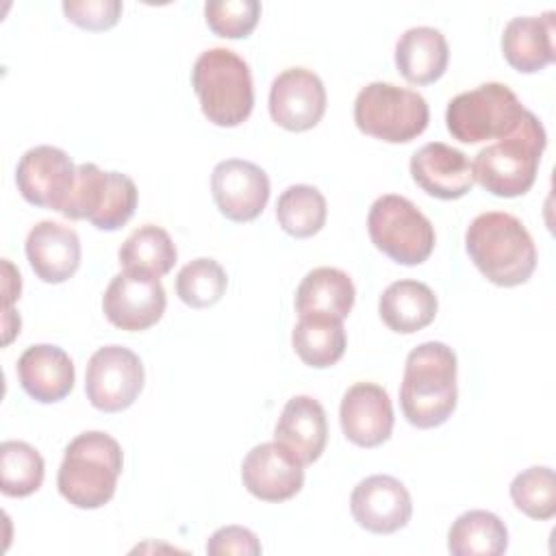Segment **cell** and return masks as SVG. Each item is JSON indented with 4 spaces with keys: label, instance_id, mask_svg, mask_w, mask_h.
<instances>
[{
    "label": "cell",
    "instance_id": "obj_9",
    "mask_svg": "<svg viewBox=\"0 0 556 556\" xmlns=\"http://www.w3.org/2000/svg\"><path fill=\"white\" fill-rule=\"evenodd\" d=\"M137 208V187L119 172H104L96 163L76 167L72 193L61 211L67 219H87L98 230L122 228Z\"/></svg>",
    "mask_w": 556,
    "mask_h": 556
},
{
    "label": "cell",
    "instance_id": "obj_32",
    "mask_svg": "<svg viewBox=\"0 0 556 556\" xmlns=\"http://www.w3.org/2000/svg\"><path fill=\"white\" fill-rule=\"evenodd\" d=\"M510 500L530 519H552L556 515V478L552 467L534 465L517 473L510 482Z\"/></svg>",
    "mask_w": 556,
    "mask_h": 556
},
{
    "label": "cell",
    "instance_id": "obj_35",
    "mask_svg": "<svg viewBox=\"0 0 556 556\" xmlns=\"http://www.w3.org/2000/svg\"><path fill=\"white\" fill-rule=\"evenodd\" d=\"M206 552L211 556H228V554L258 556L263 552V547L252 530L241 528V526H226L211 534V539L206 543Z\"/></svg>",
    "mask_w": 556,
    "mask_h": 556
},
{
    "label": "cell",
    "instance_id": "obj_11",
    "mask_svg": "<svg viewBox=\"0 0 556 556\" xmlns=\"http://www.w3.org/2000/svg\"><path fill=\"white\" fill-rule=\"evenodd\" d=\"M165 289L161 280L148 271L124 269L115 274L104 291L102 311L106 319L128 332L148 330L165 313Z\"/></svg>",
    "mask_w": 556,
    "mask_h": 556
},
{
    "label": "cell",
    "instance_id": "obj_19",
    "mask_svg": "<svg viewBox=\"0 0 556 556\" xmlns=\"http://www.w3.org/2000/svg\"><path fill=\"white\" fill-rule=\"evenodd\" d=\"M26 258L39 280L65 282L80 265V239L70 226L43 219L26 237Z\"/></svg>",
    "mask_w": 556,
    "mask_h": 556
},
{
    "label": "cell",
    "instance_id": "obj_6",
    "mask_svg": "<svg viewBox=\"0 0 556 556\" xmlns=\"http://www.w3.org/2000/svg\"><path fill=\"white\" fill-rule=\"evenodd\" d=\"M430 119L421 93L391 83H369L354 100L356 128L387 143H408L419 137Z\"/></svg>",
    "mask_w": 556,
    "mask_h": 556
},
{
    "label": "cell",
    "instance_id": "obj_12",
    "mask_svg": "<svg viewBox=\"0 0 556 556\" xmlns=\"http://www.w3.org/2000/svg\"><path fill=\"white\" fill-rule=\"evenodd\" d=\"M76 180L70 154L54 146H35L20 156L15 169L17 191L28 204L63 211Z\"/></svg>",
    "mask_w": 556,
    "mask_h": 556
},
{
    "label": "cell",
    "instance_id": "obj_29",
    "mask_svg": "<svg viewBox=\"0 0 556 556\" xmlns=\"http://www.w3.org/2000/svg\"><path fill=\"white\" fill-rule=\"evenodd\" d=\"M326 198L313 185H291L280 193L276 202V217L280 228L295 239L317 235L326 224Z\"/></svg>",
    "mask_w": 556,
    "mask_h": 556
},
{
    "label": "cell",
    "instance_id": "obj_14",
    "mask_svg": "<svg viewBox=\"0 0 556 556\" xmlns=\"http://www.w3.org/2000/svg\"><path fill=\"white\" fill-rule=\"evenodd\" d=\"M211 193L219 213L232 222L256 219L269 200V178L263 167L243 159H226L211 174Z\"/></svg>",
    "mask_w": 556,
    "mask_h": 556
},
{
    "label": "cell",
    "instance_id": "obj_3",
    "mask_svg": "<svg viewBox=\"0 0 556 556\" xmlns=\"http://www.w3.org/2000/svg\"><path fill=\"white\" fill-rule=\"evenodd\" d=\"M122 467V447L111 434L83 432L65 447L56 473L59 493L76 508H100L115 495Z\"/></svg>",
    "mask_w": 556,
    "mask_h": 556
},
{
    "label": "cell",
    "instance_id": "obj_30",
    "mask_svg": "<svg viewBox=\"0 0 556 556\" xmlns=\"http://www.w3.org/2000/svg\"><path fill=\"white\" fill-rule=\"evenodd\" d=\"M46 465L41 454L26 441L0 445V491L7 497H26L43 482Z\"/></svg>",
    "mask_w": 556,
    "mask_h": 556
},
{
    "label": "cell",
    "instance_id": "obj_2",
    "mask_svg": "<svg viewBox=\"0 0 556 556\" xmlns=\"http://www.w3.org/2000/svg\"><path fill=\"white\" fill-rule=\"evenodd\" d=\"M465 248L478 271L497 287L523 285L536 267V248L528 228L504 211L473 217L465 232Z\"/></svg>",
    "mask_w": 556,
    "mask_h": 556
},
{
    "label": "cell",
    "instance_id": "obj_36",
    "mask_svg": "<svg viewBox=\"0 0 556 556\" xmlns=\"http://www.w3.org/2000/svg\"><path fill=\"white\" fill-rule=\"evenodd\" d=\"M4 271H7V280H4V306L11 308V304L15 302V298H20L22 280H20V271H15L9 261H4Z\"/></svg>",
    "mask_w": 556,
    "mask_h": 556
},
{
    "label": "cell",
    "instance_id": "obj_28",
    "mask_svg": "<svg viewBox=\"0 0 556 556\" xmlns=\"http://www.w3.org/2000/svg\"><path fill=\"white\" fill-rule=\"evenodd\" d=\"M117 256L124 269H139L161 278L174 267L178 252L167 230L146 224L126 237Z\"/></svg>",
    "mask_w": 556,
    "mask_h": 556
},
{
    "label": "cell",
    "instance_id": "obj_20",
    "mask_svg": "<svg viewBox=\"0 0 556 556\" xmlns=\"http://www.w3.org/2000/svg\"><path fill=\"white\" fill-rule=\"evenodd\" d=\"M74 363L70 354L50 343L30 345L17 361L22 389L41 404L61 402L74 389Z\"/></svg>",
    "mask_w": 556,
    "mask_h": 556
},
{
    "label": "cell",
    "instance_id": "obj_16",
    "mask_svg": "<svg viewBox=\"0 0 556 556\" xmlns=\"http://www.w3.org/2000/svg\"><path fill=\"white\" fill-rule=\"evenodd\" d=\"M243 486L263 502H285L300 493L304 465L278 441L252 447L241 465Z\"/></svg>",
    "mask_w": 556,
    "mask_h": 556
},
{
    "label": "cell",
    "instance_id": "obj_27",
    "mask_svg": "<svg viewBox=\"0 0 556 556\" xmlns=\"http://www.w3.org/2000/svg\"><path fill=\"white\" fill-rule=\"evenodd\" d=\"M291 343L300 361L315 369L332 367L345 352V330L341 319L306 315L291 332Z\"/></svg>",
    "mask_w": 556,
    "mask_h": 556
},
{
    "label": "cell",
    "instance_id": "obj_4",
    "mask_svg": "<svg viewBox=\"0 0 556 556\" xmlns=\"http://www.w3.org/2000/svg\"><path fill=\"white\" fill-rule=\"evenodd\" d=\"M547 135L532 111H526L519 126L504 139L489 143L476 154L473 178L497 198H519L536 180Z\"/></svg>",
    "mask_w": 556,
    "mask_h": 556
},
{
    "label": "cell",
    "instance_id": "obj_13",
    "mask_svg": "<svg viewBox=\"0 0 556 556\" xmlns=\"http://www.w3.org/2000/svg\"><path fill=\"white\" fill-rule=\"evenodd\" d=\"M326 113V87L321 78L306 67L280 72L269 89L271 119L291 132L311 130Z\"/></svg>",
    "mask_w": 556,
    "mask_h": 556
},
{
    "label": "cell",
    "instance_id": "obj_24",
    "mask_svg": "<svg viewBox=\"0 0 556 556\" xmlns=\"http://www.w3.org/2000/svg\"><path fill=\"white\" fill-rule=\"evenodd\" d=\"M354 300L356 289L345 271L337 267H315L302 278L295 291V311L300 317L321 315L343 321Z\"/></svg>",
    "mask_w": 556,
    "mask_h": 556
},
{
    "label": "cell",
    "instance_id": "obj_21",
    "mask_svg": "<svg viewBox=\"0 0 556 556\" xmlns=\"http://www.w3.org/2000/svg\"><path fill=\"white\" fill-rule=\"evenodd\" d=\"M554 11L543 15L513 17L502 35V52L508 65L521 74L541 72L554 63Z\"/></svg>",
    "mask_w": 556,
    "mask_h": 556
},
{
    "label": "cell",
    "instance_id": "obj_7",
    "mask_svg": "<svg viewBox=\"0 0 556 556\" xmlns=\"http://www.w3.org/2000/svg\"><path fill=\"white\" fill-rule=\"evenodd\" d=\"M526 106L502 83H484L450 100L445 124L454 139L480 143L508 137L526 115Z\"/></svg>",
    "mask_w": 556,
    "mask_h": 556
},
{
    "label": "cell",
    "instance_id": "obj_26",
    "mask_svg": "<svg viewBox=\"0 0 556 556\" xmlns=\"http://www.w3.org/2000/svg\"><path fill=\"white\" fill-rule=\"evenodd\" d=\"M508 547L504 521L489 510H467L447 532V549L454 556H500Z\"/></svg>",
    "mask_w": 556,
    "mask_h": 556
},
{
    "label": "cell",
    "instance_id": "obj_25",
    "mask_svg": "<svg viewBox=\"0 0 556 556\" xmlns=\"http://www.w3.org/2000/svg\"><path fill=\"white\" fill-rule=\"evenodd\" d=\"M437 295L419 280H395L391 282L378 302L380 319L389 330L400 334H413L430 326L437 317Z\"/></svg>",
    "mask_w": 556,
    "mask_h": 556
},
{
    "label": "cell",
    "instance_id": "obj_17",
    "mask_svg": "<svg viewBox=\"0 0 556 556\" xmlns=\"http://www.w3.org/2000/svg\"><path fill=\"white\" fill-rule=\"evenodd\" d=\"M341 430L358 447H378L393 430V406L389 393L376 382L352 384L339 408Z\"/></svg>",
    "mask_w": 556,
    "mask_h": 556
},
{
    "label": "cell",
    "instance_id": "obj_15",
    "mask_svg": "<svg viewBox=\"0 0 556 556\" xmlns=\"http://www.w3.org/2000/svg\"><path fill=\"white\" fill-rule=\"evenodd\" d=\"M350 513L361 528L374 534H393L410 521L413 500L397 478L376 473L354 486Z\"/></svg>",
    "mask_w": 556,
    "mask_h": 556
},
{
    "label": "cell",
    "instance_id": "obj_10",
    "mask_svg": "<svg viewBox=\"0 0 556 556\" xmlns=\"http://www.w3.org/2000/svg\"><path fill=\"white\" fill-rule=\"evenodd\" d=\"M143 363L124 345H104L89 358L85 393L93 408L102 413L126 410L143 389Z\"/></svg>",
    "mask_w": 556,
    "mask_h": 556
},
{
    "label": "cell",
    "instance_id": "obj_5",
    "mask_svg": "<svg viewBox=\"0 0 556 556\" xmlns=\"http://www.w3.org/2000/svg\"><path fill=\"white\" fill-rule=\"evenodd\" d=\"M191 85L204 117L215 126H239L254 109L250 67L228 48H211L202 52L191 70Z\"/></svg>",
    "mask_w": 556,
    "mask_h": 556
},
{
    "label": "cell",
    "instance_id": "obj_33",
    "mask_svg": "<svg viewBox=\"0 0 556 556\" xmlns=\"http://www.w3.org/2000/svg\"><path fill=\"white\" fill-rule=\"evenodd\" d=\"M204 17L208 28L226 39L248 37L258 17L261 2L256 0H213L204 4Z\"/></svg>",
    "mask_w": 556,
    "mask_h": 556
},
{
    "label": "cell",
    "instance_id": "obj_23",
    "mask_svg": "<svg viewBox=\"0 0 556 556\" xmlns=\"http://www.w3.org/2000/svg\"><path fill=\"white\" fill-rule=\"evenodd\" d=\"M450 61V48L441 30L432 26L408 28L395 43L397 72L413 85L439 80Z\"/></svg>",
    "mask_w": 556,
    "mask_h": 556
},
{
    "label": "cell",
    "instance_id": "obj_22",
    "mask_svg": "<svg viewBox=\"0 0 556 556\" xmlns=\"http://www.w3.org/2000/svg\"><path fill=\"white\" fill-rule=\"evenodd\" d=\"M274 437L280 445L293 452L302 465L315 463L328 441L324 406L308 395L291 397L278 417Z\"/></svg>",
    "mask_w": 556,
    "mask_h": 556
},
{
    "label": "cell",
    "instance_id": "obj_1",
    "mask_svg": "<svg viewBox=\"0 0 556 556\" xmlns=\"http://www.w3.org/2000/svg\"><path fill=\"white\" fill-rule=\"evenodd\" d=\"M456 354L441 341H426L410 350L400 387L406 421L428 430L445 424L456 408Z\"/></svg>",
    "mask_w": 556,
    "mask_h": 556
},
{
    "label": "cell",
    "instance_id": "obj_31",
    "mask_svg": "<svg viewBox=\"0 0 556 556\" xmlns=\"http://www.w3.org/2000/svg\"><path fill=\"white\" fill-rule=\"evenodd\" d=\"M228 287L224 267L206 256L187 263L176 276V293L191 308H208L222 300Z\"/></svg>",
    "mask_w": 556,
    "mask_h": 556
},
{
    "label": "cell",
    "instance_id": "obj_18",
    "mask_svg": "<svg viewBox=\"0 0 556 556\" xmlns=\"http://www.w3.org/2000/svg\"><path fill=\"white\" fill-rule=\"evenodd\" d=\"M410 176L421 191L439 200H458L476 182L473 165L465 152L443 141L426 143L410 156Z\"/></svg>",
    "mask_w": 556,
    "mask_h": 556
},
{
    "label": "cell",
    "instance_id": "obj_8",
    "mask_svg": "<svg viewBox=\"0 0 556 556\" xmlns=\"http://www.w3.org/2000/svg\"><path fill=\"white\" fill-rule=\"evenodd\" d=\"M371 243L400 265H421L434 250V226L404 195H380L367 215Z\"/></svg>",
    "mask_w": 556,
    "mask_h": 556
},
{
    "label": "cell",
    "instance_id": "obj_34",
    "mask_svg": "<svg viewBox=\"0 0 556 556\" xmlns=\"http://www.w3.org/2000/svg\"><path fill=\"white\" fill-rule=\"evenodd\" d=\"M124 4L119 0H65V17L85 30H109L122 17Z\"/></svg>",
    "mask_w": 556,
    "mask_h": 556
}]
</instances>
